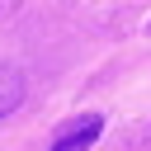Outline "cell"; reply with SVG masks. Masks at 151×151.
I'll list each match as a JSON object with an SVG mask.
<instances>
[{"label":"cell","mask_w":151,"mask_h":151,"mask_svg":"<svg viewBox=\"0 0 151 151\" xmlns=\"http://www.w3.org/2000/svg\"><path fill=\"white\" fill-rule=\"evenodd\" d=\"M99 132H104V113H80L76 123H66V127L57 132L52 151H90Z\"/></svg>","instance_id":"obj_1"},{"label":"cell","mask_w":151,"mask_h":151,"mask_svg":"<svg viewBox=\"0 0 151 151\" xmlns=\"http://www.w3.org/2000/svg\"><path fill=\"white\" fill-rule=\"evenodd\" d=\"M24 104V76L14 66H0V118H9Z\"/></svg>","instance_id":"obj_2"},{"label":"cell","mask_w":151,"mask_h":151,"mask_svg":"<svg viewBox=\"0 0 151 151\" xmlns=\"http://www.w3.org/2000/svg\"><path fill=\"white\" fill-rule=\"evenodd\" d=\"M146 33H151V24H146Z\"/></svg>","instance_id":"obj_3"}]
</instances>
